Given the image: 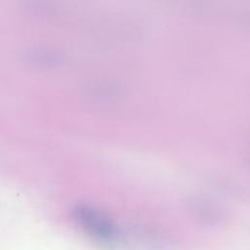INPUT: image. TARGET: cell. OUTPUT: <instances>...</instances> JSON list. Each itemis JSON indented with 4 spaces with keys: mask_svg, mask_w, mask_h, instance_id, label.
<instances>
[{
    "mask_svg": "<svg viewBox=\"0 0 250 250\" xmlns=\"http://www.w3.org/2000/svg\"><path fill=\"white\" fill-rule=\"evenodd\" d=\"M69 216L77 230L100 248L114 250L124 242L126 233L119 221L97 203L76 202L71 206Z\"/></svg>",
    "mask_w": 250,
    "mask_h": 250,
    "instance_id": "cell-1",
    "label": "cell"
},
{
    "mask_svg": "<svg viewBox=\"0 0 250 250\" xmlns=\"http://www.w3.org/2000/svg\"><path fill=\"white\" fill-rule=\"evenodd\" d=\"M83 97L95 104H108L119 101L125 93L123 83L112 77L96 78L85 85Z\"/></svg>",
    "mask_w": 250,
    "mask_h": 250,
    "instance_id": "cell-2",
    "label": "cell"
},
{
    "mask_svg": "<svg viewBox=\"0 0 250 250\" xmlns=\"http://www.w3.org/2000/svg\"><path fill=\"white\" fill-rule=\"evenodd\" d=\"M21 61L27 66L36 69H55L65 61L64 53L53 46L32 45L21 50Z\"/></svg>",
    "mask_w": 250,
    "mask_h": 250,
    "instance_id": "cell-3",
    "label": "cell"
},
{
    "mask_svg": "<svg viewBox=\"0 0 250 250\" xmlns=\"http://www.w3.org/2000/svg\"><path fill=\"white\" fill-rule=\"evenodd\" d=\"M21 8L31 17L48 19L60 13L61 3L59 0H21Z\"/></svg>",
    "mask_w": 250,
    "mask_h": 250,
    "instance_id": "cell-4",
    "label": "cell"
},
{
    "mask_svg": "<svg viewBox=\"0 0 250 250\" xmlns=\"http://www.w3.org/2000/svg\"><path fill=\"white\" fill-rule=\"evenodd\" d=\"M189 207L194 216L203 222L211 224L221 217V211L216 205L201 197H193L189 201Z\"/></svg>",
    "mask_w": 250,
    "mask_h": 250,
    "instance_id": "cell-5",
    "label": "cell"
}]
</instances>
